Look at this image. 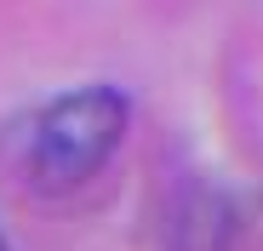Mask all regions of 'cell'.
Here are the masks:
<instances>
[{"instance_id": "6da1fadb", "label": "cell", "mask_w": 263, "mask_h": 251, "mask_svg": "<svg viewBox=\"0 0 263 251\" xmlns=\"http://www.w3.org/2000/svg\"><path fill=\"white\" fill-rule=\"evenodd\" d=\"M132 126V103L120 86H69L58 92L46 109L29 120L23 137V177L40 194H69L80 183H92L103 165L115 160V149L126 143Z\"/></svg>"}, {"instance_id": "7a4b0ae2", "label": "cell", "mask_w": 263, "mask_h": 251, "mask_svg": "<svg viewBox=\"0 0 263 251\" xmlns=\"http://www.w3.org/2000/svg\"><path fill=\"white\" fill-rule=\"evenodd\" d=\"M0 251H12V245H6V234H0Z\"/></svg>"}]
</instances>
